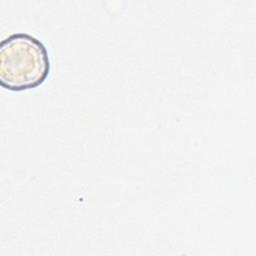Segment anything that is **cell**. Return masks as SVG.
Listing matches in <instances>:
<instances>
[{"label": "cell", "mask_w": 256, "mask_h": 256, "mask_svg": "<svg viewBox=\"0 0 256 256\" xmlns=\"http://www.w3.org/2000/svg\"><path fill=\"white\" fill-rule=\"evenodd\" d=\"M51 71L45 44L36 36L16 32L0 44V84L10 91L34 89L43 84Z\"/></svg>", "instance_id": "obj_1"}]
</instances>
